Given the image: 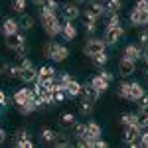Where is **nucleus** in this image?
I'll use <instances>...</instances> for the list:
<instances>
[{"label": "nucleus", "mask_w": 148, "mask_h": 148, "mask_svg": "<svg viewBox=\"0 0 148 148\" xmlns=\"http://www.w3.org/2000/svg\"><path fill=\"white\" fill-rule=\"evenodd\" d=\"M130 24L132 26H146L148 24V10H134L130 12Z\"/></svg>", "instance_id": "9"}, {"label": "nucleus", "mask_w": 148, "mask_h": 148, "mask_svg": "<svg viewBox=\"0 0 148 148\" xmlns=\"http://www.w3.org/2000/svg\"><path fill=\"white\" fill-rule=\"evenodd\" d=\"M65 93H67V97H79L81 95V83H77L75 79H71L65 85Z\"/></svg>", "instance_id": "23"}, {"label": "nucleus", "mask_w": 148, "mask_h": 148, "mask_svg": "<svg viewBox=\"0 0 148 148\" xmlns=\"http://www.w3.org/2000/svg\"><path fill=\"white\" fill-rule=\"evenodd\" d=\"M87 138H91V140H95V138H101V126L97 125V123H87Z\"/></svg>", "instance_id": "25"}, {"label": "nucleus", "mask_w": 148, "mask_h": 148, "mask_svg": "<svg viewBox=\"0 0 148 148\" xmlns=\"http://www.w3.org/2000/svg\"><path fill=\"white\" fill-rule=\"evenodd\" d=\"M61 125L63 126H73L75 125V114H71V113L61 114Z\"/></svg>", "instance_id": "36"}, {"label": "nucleus", "mask_w": 148, "mask_h": 148, "mask_svg": "<svg viewBox=\"0 0 148 148\" xmlns=\"http://www.w3.org/2000/svg\"><path fill=\"white\" fill-rule=\"evenodd\" d=\"M6 140V132H4V128H0V144Z\"/></svg>", "instance_id": "49"}, {"label": "nucleus", "mask_w": 148, "mask_h": 148, "mask_svg": "<svg viewBox=\"0 0 148 148\" xmlns=\"http://www.w3.org/2000/svg\"><path fill=\"white\" fill-rule=\"evenodd\" d=\"M107 49V44H105V40L103 38H89L87 40V44H85V47H83V51H85V56H97V53H101V51H105Z\"/></svg>", "instance_id": "3"}, {"label": "nucleus", "mask_w": 148, "mask_h": 148, "mask_svg": "<svg viewBox=\"0 0 148 148\" xmlns=\"http://www.w3.org/2000/svg\"><path fill=\"white\" fill-rule=\"evenodd\" d=\"M8 103H10V97L4 91H0V105H2V107H8Z\"/></svg>", "instance_id": "43"}, {"label": "nucleus", "mask_w": 148, "mask_h": 148, "mask_svg": "<svg viewBox=\"0 0 148 148\" xmlns=\"http://www.w3.org/2000/svg\"><path fill=\"white\" fill-rule=\"evenodd\" d=\"M146 30H148V24H146Z\"/></svg>", "instance_id": "55"}, {"label": "nucleus", "mask_w": 148, "mask_h": 148, "mask_svg": "<svg viewBox=\"0 0 148 148\" xmlns=\"http://www.w3.org/2000/svg\"><path fill=\"white\" fill-rule=\"evenodd\" d=\"M136 71V61H132V59H126L123 57L121 61H119V73L123 75V77H128V75H132Z\"/></svg>", "instance_id": "8"}, {"label": "nucleus", "mask_w": 148, "mask_h": 148, "mask_svg": "<svg viewBox=\"0 0 148 148\" xmlns=\"http://www.w3.org/2000/svg\"><path fill=\"white\" fill-rule=\"evenodd\" d=\"M44 56L47 59H51V61H63V59H67L69 57V49L65 46H61V44H47L44 47Z\"/></svg>", "instance_id": "1"}, {"label": "nucleus", "mask_w": 148, "mask_h": 148, "mask_svg": "<svg viewBox=\"0 0 148 148\" xmlns=\"http://www.w3.org/2000/svg\"><path fill=\"white\" fill-rule=\"evenodd\" d=\"M18 24H20V30H32V28H34V24H36V20H34V16H30V14L22 12Z\"/></svg>", "instance_id": "20"}, {"label": "nucleus", "mask_w": 148, "mask_h": 148, "mask_svg": "<svg viewBox=\"0 0 148 148\" xmlns=\"http://www.w3.org/2000/svg\"><path fill=\"white\" fill-rule=\"evenodd\" d=\"M142 57H144V59H148V46L142 47Z\"/></svg>", "instance_id": "50"}, {"label": "nucleus", "mask_w": 148, "mask_h": 148, "mask_svg": "<svg viewBox=\"0 0 148 148\" xmlns=\"http://www.w3.org/2000/svg\"><path fill=\"white\" fill-rule=\"evenodd\" d=\"M140 146L148 148V128H144V130L140 132Z\"/></svg>", "instance_id": "39"}, {"label": "nucleus", "mask_w": 148, "mask_h": 148, "mask_svg": "<svg viewBox=\"0 0 148 148\" xmlns=\"http://www.w3.org/2000/svg\"><path fill=\"white\" fill-rule=\"evenodd\" d=\"M93 146H95V148H107L109 144H107L103 138H95V140H93Z\"/></svg>", "instance_id": "44"}, {"label": "nucleus", "mask_w": 148, "mask_h": 148, "mask_svg": "<svg viewBox=\"0 0 148 148\" xmlns=\"http://www.w3.org/2000/svg\"><path fill=\"white\" fill-rule=\"evenodd\" d=\"M134 8H138V10H148V0H138Z\"/></svg>", "instance_id": "46"}, {"label": "nucleus", "mask_w": 148, "mask_h": 148, "mask_svg": "<svg viewBox=\"0 0 148 148\" xmlns=\"http://www.w3.org/2000/svg\"><path fill=\"white\" fill-rule=\"evenodd\" d=\"M91 85H93V87H95L99 93H101V95L107 91V89H109V81L105 79L103 75H95V77L91 79Z\"/></svg>", "instance_id": "19"}, {"label": "nucleus", "mask_w": 148, "mask_h": 148, "mask_svg": "<svg viewBox=\"0 0 148 148\" xmlns=\"http://www.w3.org/2000/svg\"><path fill=\"white\" fill-rule=\"evenodd\" d=\"M26 51H28V47H26V44H22V46H20L18 49H16V53H18V56H26Z\"/></svg>", "instance_id": "47"}, {"label": "nucleus", "mask_w": 148, "mask_h": 148, "mask_svg": "<svg viewBox=\"0 0 148 148\" xmlns=\"http://www.w3.org/2000/svg\"><path fill=\"white\" fill-rule=\"evenodd\" d=\"M81 95H83V99H89V101H97L99 97H101V93L97 91L95 87H93L91 83H87V85H81Z\"/></svg>", "instance_id": "15"}, {"label": "nucleus", "mask_w": 148, "mask_h": 148, "mask_svg": "<svg viewBox=\"0 0 148 148\" xmlns=\"http://www.w3.org/2000/svg\"><path fill=\"white\" fill-rule=\"evenodd\" d=\"M4 73H6L8 77H20V65H8V63H6Z\"/></svg>", "instance_id": "33"}, {"label": "nucleus", "mask_w": 148, "mask_h": 148, "mask_svg": "<svg viewBox=\"0 0 148 148\" xmlns=\"http://www.w3.org/2000/svg\"><path fill=\"white\" fill-rule=\"evenodd\" d=\"M6 40H8V42H6V47H8V49H12V51H16V49L22 46V44H26V38H24L22 32L10 36V38H6Z\"/></svg>", "instance_id": "14"}, {"label": "nucleus", "mask_w": 148, "mask_h": 148, "mask_svg": "<svg viewBox=\"0 0 148 148\" xmlns=\"http://www.w3.org/2000/svg\"><path fill=\"white\" fill-rule=\"evenodd\" d=\"M53 146H57V148H67V146H71V140H69V136L65 134V132H57L56 140H53Z\"/></svg>", "instance_id": "26"}, {"label": "nucleus", "mask_w": 148, "mask_h": 148, "mask_svg": "<svg viewBox=\"0 0 148 148\" xmlns=\"http://www.w3.org/2000/svg\"><path fill=\"white\" fill-rule=\"evenodd\" d=\"M0 109H2V105H0Z\"/></svg>", "instance_id": "56"}, {"label": "nucleus", "mask_w": 148, "mask_h": 148, "mask_svg": "<svg viewBox=\"0 0 148 148\" xmlns=\"http://www.w3.org/2000/svg\"><path fill=\"white\" fill-rule=\"evenodd\" d=\"M57 77V71L51 65H44V67H40L38 71V83H42V85H47V83H51V81Z\"/></svg>", "instance_id": "6"}, {"label": "nucleus", "mask_w": 148, "mask_h": 148, "mask_svg": "<svg viewBox=\"0 0 148 148\" xmlns=\"http://www.w3.org/2000/svg\"><path fill=\"white\" fill-rule=\"evenodd\" d=\"M113 26H123L119 14H109V18H107V28H113Z\"/></svg>", "instance_id": "35"}, {"label": "nucleus", "mask_w": 148, "mask_h": 148, "mask_svg": "<svg viewBox=\"0 0 148 148\" xmlns=\"http://www.w3.org/2000/svg\"><path fill=\"white\" fill-rule=\"evenodd\" d=\"M123 8V0H107L105 2V14H119Z\"/></svg>", "instance_id": "22"}, {"label": "nucleus", "mask_w": 148, "mask_h": 148, "mask_svg": "<svg viewBox=\"0 0 148 148\" xmlns=\"http://www.w3.org/2000/svg\"><path fill=\"white\" fill-rule=\"evenodd\" d=\"M138 42H140V46H142V47L148 46V30H144L142 34L138 36Z\"/></svg>", "instance_id": "42"}, {"label": "nucleus", "mask_w": 148, "mask_h": 148, "mask_svg": "<svg viewBox=\"0 0 148 148\" xmlns=\"http://www.w3.org/2000/svg\"><path fill=\"white\" fill-rule=\"evenodd\" d=\"M18 32H20V24H18V20L6 18V20L2 22V34H4V38H10V36L18 34Z\"/></svg>", "instance_id": "7"}, {"label": "nucleus", "mask_w": 148, "mask_h": 148, "mask_svg": "<svg viewBox=\"0 0 148 148\" xmlns=\"http://www.w3.org/2000/svg\"><path fill=\"white\" fill-rule=\"evenodd\" d=\"M93 105H95L93 101H89V99H83V101H81V105H79V113H81V114H91V113H93Z\"/></svg>", "instance_id": "32"}, {"label": "nucleus", "mask_w": 148, "mask_h": 148, "mask_svg": "<svg viewBox=\"0 0 148 148\" xmlns=\"http://www.w3.org/2000/svg\"><path fill=\"white\" fill-rule=\"evenodd\" d=\"M116 95H119L121 99H126V101H128V95H130V83H128V81L119 83V87H116Z\"/></svg>", "instance_id": "27"}, {"label": "nucleus", "mask_w": 148, "mask_h": 148, "mask_svg": "<svg viewBox=\"0 0 148 148\" xmlns=\"http://www.w3.org/2000/svg\"><path fill=\"white\" fill-rule=\"evenodd\" d=\"M73 136L77 138V140L79 138H85L87 136V125L85 123H75L73 125Z\"/></svg>", "instance_id": "28"}, {"label": "nucleus", "mask_w": 148, "mask_h": 148, "mask_svg": "<svg viewBox=\"0 0 148 148\" xmlns=\"http://www.w3.org/2000/svg\"><path fill=\"white\" fill-rule=\"evenodd\" d=\"M26 0H12V10L14 12H18V14H22L24 10H26Z\"/></svg>", "instance_id": "34"}, {"label": "nucleus", "mask_w": 148, "mask_h": 148, "mask_svg": "<svg viewBox=\"0 0 148 148\" xmlns=\"http://www.w3.org/2000/svg\"><path fill=\"white\" fill-rule=\"evenodd\" d=\"M75 2H77V4H79V6H81V4H85L87 0H75Z\"/></svg>", "instance_id": "53"}, {"label": "nucleus", "mask_w": 148, "mask_h": 148, "mask_svg": "<svg viewBox=\"0 0 148 148\" xmlns=\"http://www.w3.org/2000/svg\"><path fill=\"white\" fill-rule=\"evenodd\" d=\"M144 95H146V93H144V89H142V85L136 83V81H132V83H130V95H128V101H140Z\"/></svg>", "instance_id": "17"}, {"label": "nucleus", "mask_w": 148, "mask_h": 148, "mask_svg": "<svg viewBox=\"0 0 148 148\" xmlns=\"http://www.w3.org/2000/svg\"><path fill=\"white\" fill-rule=\"evenodd\" d=\"M138 113L148 114V97H146V95H144V97L140 99V107H138Z\"/></svg>", "instance_id": "38"}, {"label": "nucleus", "mask_w": 148, "mask_h": 148, "mask_svg": "<svg viewBox=\"0 0 148 148\" xmlns=\"http://www.w3.org/2000/svg\"><path fill=\"white\" fill-rule=\"evenodd\" d=\"M59 8H61V4L56 2V0H46L44 6H42V10H47V12H51V14H57Z\"/></svg>", "instance_id": "31"}, {"label": "nucleus", "mask_w": 148, "mask_h": 148, "mask_svg": "<svg viewBox=\"0 0 148 148\" xmlns=\"http://www.w3.org/2000/svg\"><path fill=\"white\" fill-rule=\"evenodd\" d=\"M97 16H93L91 12L85 10V14H83V26H85V30H87V34H95L97 32Z\"/></svg>", "instance_id": "12"}, {"label": "nucleus", "mask_w": 148, "mask_h": 148, "mask_svg": "<svg viewBox=\"0 0 148 148\" xmlns=\"http://www.w3.org/2000/svg\"><path fill=\"white\" fill-rule=\"evenodd\" d=\"M125 38V28L123 26H113V28H105L103 40L107 46H116L121 40Z\"/></svg>", "instance_id": "2"}, {"label": "nucleus", "mask_w": 148, "mask_h": 148, "mask_svg": "<svg viewBox=\"0 0 148 148\" xmlns=\"http://www.w3.org/2000/svg\"><path fill=\"white\" fill-rule=\"evenodd\" d=\"M56 81L59 83V85H61V87H63V89H65V85H67L69 81H71V75H69V73H59V75L56 77Z\"/></svg>", "instance_id": "37"}, {"label": "nucleus", "mask_w": 148, "mask_h": 148, "mask_svg": "<svg viewBox=\"0 0 148 148\" xmlns=\"http://www.w3.org/2000/svg\"><path fill=\"white\" fill-rule=\"evenodd\" d=\"M38 107H40V105H38V101H36V97H32V99H28L26 103L18 105V113L20 114H30V113H34Z\"/></svg>", "instance_id": "18"}, {"label": "nucleus", "mask_w": 148, "mask_h": 148, "mask_svg": "<svg viewBox=\"0 0 148 148\" xmlns=\"http://www.w3.org/2000/svg\"><path fill=\"white\" fill-rule=\"evenodd\" d=\"M44 2L46 0H32V4H36V6H44Z\"/></svg>", "instance_id": "51"}, {"label": "nucleus", "mask_w": 148, "mask_h": 148, "mask_svg": "<svg viewBox=\"0 0 148 148\" xmlns=\"http://www.w3.org/2000/svg\"><path fill=\"white\" fill-rule=\"evenodd\" d=\"M24 138H30V132H28L26 128H22V130H16V142H18V140H24Z\"/></svg>", "instance_id": "41"}, {"label": "nucleus", "mask_w": 148, "mask_h": 148, "mask_svg": "<svg viewBox=\"0 0 148 148\" xmlns=\"http://www.w3.org/2000/svg\"><path fill=\"white\" fill-rule=\"evenodd\" d=\"M40 136H42V142H46V144H53L57 132H56V130H51V128H44Z\"/></svg>", "instance_id": "29"}, {"label": "nucleus", "mask_w": 148, "mask_h": 148, "mask_svg": "<svg viewBox=\"0 0 148 148\" xmlns=\"http://www.w3.org/2000/svg\"><path fill=\"white\" fill-rule=\"evenodd\" d=\"M28 65H34V63H32V61H30L28 57H26V59H22V63H20V67H28Z\"/></svg>", "instance_id": "48"}, {"label": "nucleus", "mask_w": 148, "mask_h": 148, "mask_svg": "<svg viewBox=\"0 0 148 148\" xmlns=\"http://www.w3.org/2000/svg\"><path fill=\"white\" fill-rule=\"evenodd\" d=\"M32 97H34V89L22 87V89H18V91L14 93V105H22V103H26L28 99H32Z\"/></svg>", "instance_id": "13"}, {"label": "nucleus", "mask_w": 148, "mask_h": 148, "mask_svg": "<svg viewBox=\"0 0 148 148\" xmlns=\"http://www.w3.org/2000/svg\"><path fill=\"white\" fill-rule=\"evenodd\" d=\"M16 146H20V148H32V146H34V142H32L30 138H24V140H18V142H16Z\"/></svg>", "instance_id": "40"}, {"label": "nucleus", "mask_w": 148, "mask_h": 148, "mask_svg": "<svg viewBox=\"0 0 148 148\" xmlns=\"http://www.w3.org/2000/svg\"><path fill=\"white\" fill-rule=\"evenodd\" d=\"M123 57H126V59H132V61H138V59H142V49L138 46H126L125 51H123Z\"/></svg>", "instance_id": "16"}, {"label": "nucleus", "mask_w": 148, "mask_h": 148, "mask_svg": "<svg viewBox=\"0 0 148 148\" xmlns=\"http://www.w3.org/2000/svg\"><path fill=\"white\" fill-rule=\"evenodd\" d=\"M4 67H6V63H0V73L4 71Z\"/></svg>", "instance_id": "52"}, {"label": "nucleus", "mask_w": 148, "mask_h": 148, "mask_svg": "<svg viewBox=\"0 0 148 148\" xmlns=\"http://www.w3.org/2000/svg\"><path fill=\"white\" fill-rule=\"evenodd\" d=\"M59 12H61V16H63L65 22H73V20H77L81 16V10H79L77 2H65V4H61Z\"/></svg>", "instance_id": "4"}, {"label": "nucleus", "mask_w": 148, "mask_h": 148, "mask_svg": "<svg viewBox=\"0 0 148 148\" xmlns=\"http://www.w3.org/2000/svg\"><path fill=\"white\" fill-rule=\"evenodd\" d=\"M20 79L24 83H34L38 79V69L34 65H28V67H20Z\"/></svg>", "instance_id": "10"}, {"label": "nucleus", "mask_w": 148, "mask_h": 148, "mask_svg": "<svg viewBox=\"0 0 148 148\" xmlns=\"http://www.w3.org/2000/svg\"><path fill=\"white\" fill-rule=\"evenodd\" d=\"M140 132H142L140 126H125V142L128 146H140Z\"/></svg>", "instance_id": "5"}, {"label": "nucleus", "mask_w": 148, "mask_h": 148, "mask_svg": "<svg viewBox=\"0 0 148 148\" xmlns=\"http://www.w3.org/2000/svg\"><path fill=\"white\" fill-rule=\"evenodd\" d=\"M87 12H91L97 18H103L105 16V4L101 0H87Z\"/></svg>", "instance_id": "11"}, {"label": "nucleus", "mask_w": 148, "mask_h": 148, "mask_svg": "<svg viewBox=\"0 0 148 148\" xmlns=\"http://www.w3.org/2000/svg\"><path fill=\"white\" fill-rule=\"evenodd\" d=\"M101 2H107V0H101Z\"/></svg>", "instance_id": "54"}, {"label": "nucleus", "mask_w": 148, "mask_h": 148, "mask_svg": "<svg viewBox=\"0 0 148 148\" xmlns=\"http://www.w3.org/2000/svg\"><path fill=\"white\" fill-rule=\"evenodd\" d=\"M99 75H103V77H105V79L109 81V83H111V81H113V77H114V75H113V71H109V69H103V71L99 73Z\"/></svg>", "instance_id": "45"}, {"label": "nucleus", "mask_w": 148, "mask_h": 148, "mask_svg": "<svg viewBox=\"0 0 148 148\" xmlns=\"http://www.w3.org/2000/svg\"><path fill=\"white\" fill-rule=\"evenodd\" d=\"M61 36H63L67 42H71V40L77 36V28L73 26V22H65V24H63V28H61Z\"/></svg>", "instance_id": "21"}, {"label": "nucleus", "mask_w": 148, "mask_h": 148, "mask_svg": "<svg viewBox=\"0 0 148 148\" xmlns=\"http://www.w3.org/2000/svg\"><path fill=\"white\" fill-rule=\"evenodd\" d=\"M107 61H109L107 51H101V53L93 56V65H95V67H105V65H107Z\"/></svg>", "instance_id": "30"}, {"label": "nucleus", "mask_w": 148, "mask_h": 148, "mask_svg": "<svg viewBox=\"0 0 148 148\" xmlns=\"http://www.w3.org/2000/svg\"><path fill=\"white\" fill-rule=\"evenodd\" d=\"M121 125L123 126H130V125L138 126V113H125L121 116Z\"/></svg>", "instance_id": "24"}]
</instances>
